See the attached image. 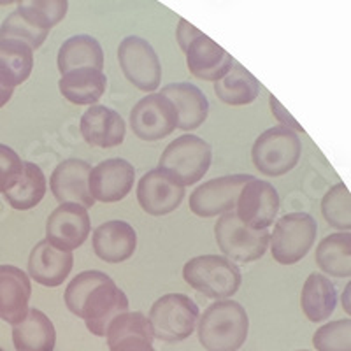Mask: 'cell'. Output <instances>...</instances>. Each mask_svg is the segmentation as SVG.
<instances>
[{
  "label": "cell",
  "mask_w": 351,
  "mask_h": 351,
  "mask_svg": "<svg viewBox=\"0 0 351 351\" xmlns=\"http://www.w3.org/2000/svg\"><path fill=\"white\" fill-rule=\"evenodd\" d=\"M65 306L72 315L84 319L86 328L97 337H106L116 316L128 311L125 291L102 271H84L65 288Z\"/></svg>",
  "instance_id": "1"
},
{
  "label": "cell",
  "mask_w": 351,
  "mask_h": 351,
  "mask_svg": "<svg viewBox=\"0 0 351 351\" xmlns=\"http://www.w3.org/2000/svg\"><path fill=\"white\" fill-rule=\"evenodd\" d=\"M250 318L236 300H218L204 311L199 322V341L208 351H237L247 339Z\"/></svg>",
  "instance_id": "2"
},
{
  "label": "cell",
  "mask_w": 351,
  "mask_h": 351,
  "mask_svg": "<svg viewBox=\"0 0 351 351\" xmlns=\"http://www.w3.org/2000/svg\"><path fill=\"white\" fill-rule=\"evenodd\" d=\"M183 278L190 288L216 300L228 299L241 287L239 267L227 256L202 255L188 260Z\"/></svg>",
  "instance_id": "3"
},
{
  "label": "cell",
  "mask_w": 351,
  "mask_h": 351,
  "mask_svg": "<svg viewBox=\"0 0 351 351\" xmlns=\"http://www.w3.org/2000/svg\"><path fill=\"white\" fill-rule=\"evenodd\" d=\"M200 318L195 300L184 293L162 295L149 309L153 335L164 343H181L193 334Z\"/></svg>",
  "instance_id": "4"
},
{
  "label": "cell",
  "mask_w": 351,
  "mask_h": 351,
  "mask_svg": "<svg viewBox=\"0 0 351 351\" xmlns=\"http://www.w3.org/2000/svg\"><path fill=\"white\" fill-rule=\"evenodd\" d=\"M300 149V139L295 130L283 125L272 127L256 137L252 149L253 164L263 176L278 178L295 167Z\"/></svg>",
  "instance_id": "5"
},
{
  "label": "cell",
  "mask_w": 351,
  "mask_h": 351,
  "mask_svg": "<svg viewBox=\"0 0 351 351\" xmlns=\"http://www.w3.org/2000/svg\"><path fill=\"white\" fill-rule=\"evenodd\" d=\"M318 225L307 213H290L278 219L271 236L272 258L281 265H293L309 253L316 241Z\"/></svg>",
  "instance_id": "6"
},
{
  "label": "cell",
  "mask_w": 351,
  "mask_h": 351,
  "mask_svg": "<svg viewBox=\"0 0 351 351\" xmlns=\"http://www.w3.org/2000/svg\"><path fill=\"white\" fill-rule=\"evenodd\" d=\"M211 146L193 134L172 141L160 156L158 167L172 172L183 186L195 184L211 167Z\"/></svg>",
  "instance_id": "7"
},
{
  "label": "cell",
  "mask_w": 351,
  "mask_h": 351,
  "mask_svg": "<svg viewBox=\"0 0 351 351\" xmlns=\"http://www.w3.org/2000/svg\"><path fill=\"white\" fill-rule=\"evenodd\" d=\"M215 237L219 250L228 260L252 263L262 258L271 243L267 230H253L246 227L234 211L225 213L215 225Z\"/></svg>",
  "instance_id": "8"
},
{
  "label": "cell",
  "mask_w": 351,
  "mask_h": 351,
  "mask_svg": "<svg viewBox=\"0 0 351 351\" xmlns=\"http://www.w3.org/2000/svg\"><path fill=\"white\" fill-rule=\"evenodd\" d=\"M118 60L125 77L141 92H155L162 80V65L152 44L143 37L128 36L120 43Z\"/></svg>",
  "instance_id": "9"
},
{
  "label": "cell",
  "mask_w": 351,
  "mask_h": 351,
  "mask_svg": "<svg viewBox=\"0 0 351 351\" xmlns=\"http://www.w3.org/2000/svg\"><path fill=\"white\" fill-rule=\"evenodd\" d=\"M132 132L143 141H160L178 127V111L162 93H149L130 112Z\"/></svg>",
  "instance_id": "10"
},
{
  "label": "cell",
  "mask_w": 351,
  "mask_h": 351,
  "mask_svg": "<svg viewBox=\"0 0 351 351\" xmlns=\"http://www.w3.org/2000/svg\"><path fill=\"white\" fill-rule=\"evenodd\" d=\"M252 180L250 174H234L206 181L190 195V209L200 218L225 215L236 208L241 190Z\"/></svg>",
  "instance_id": "11"
},
{
  "label": "cell",
  "mask_w": 351,
  "mask_h": 351,
  "mask_svg": "<svg viewBox=\"0 0 351 351\" xmlns=\"http://www.w3.org/2000/svg\"><path fill=\"white\" fill-rule=\"evenodd\" d=\"M184 186L172 172L153 169L141 178L137 184V202L144 213L164 216L176 211L183 202Z\"/></svg>",
  "instance_id": "12"
},
{
  "label": "cell",
  "mask_w": 351,
  "mask_h": 351,
  "mask_svg": "<svg viewBox=\"0 0 351 351\" xmlns=\"http://www.w3.org/2000/svg\"><path fill=\"white\" fill-rule=\"evenodd\" d=\"M236 206V215L246 227L267 230L280 211V195L271 183L253 178L243 186Z\"/></svg>",
  "instance_id": "13"
},
{
  "label": "cell",
  "mask_w": 351,
  "mask_h": 351,
  "mask_svg": "<svg viewBox=\"0 0 351 351\" xmlns=\"http://www.w3.org/2000/svg\"><path fill=\"white\" fill-rule=\"evenodd\" d=\"M90 232L92 223L88 211L77 204H60L46 221V241L62 252L83 246Z\"/></svg>",
  "instance_id": "14"
},
{
  "label": "cell",
  "mask_w": 351,
  "mask_h": 351,
  "mask_svg": "<svg viewBox=\"0 0 351 351\" xmlns=\"http://www.w3.org/2000/svg\"><path fill=\"white\" fill-rule=\"evenodd\" d=\"M92 165L80 158H69L56 165L49 180V188L60 204H77L88 209L95 206V199L90 193L88 178Z\"/></svg>",
  "instance_id": "15"
},
{
  "label": "cell",
  "mask_w": 351,
  "mask_h": 351,
  "mask_svg": "<svg viewBox=\"0 0 351 351\" xmlns=\"http://www.w3.org/2000/svg\"><path fill=\"white\" fill-rule=\"evenodd\" d=\"M136 169L123 158H109L97 164L90 172V193L99 202H118L134 188Z\"/></svg>",
  "instance_id": "16"
},
{
  "label": "cell",
  "mask_w": 351,
  "mask_h": 351,
  "mask_svg": "<svg viewBox=\"0 0 351 351\" xmlns=\"http://www.w3.org/2000/svg\"><path fill=\"white\" fill-rule=\"evenodd\" d=\"M188 71L202 81H219L234 67V58L206 34L197 36L184 49Z\"/></svg>",
  "instance_id": "17"
},
{
  "label": "cell",
  "mask_w": 351,
  "mask_h": 351,
  "mask_svg": "<svg viewBox=\"0 0 351 351\" xmlns=\"http://www.w3.org/2000/svg\"><path fill=\"white\" fill-rule=\"evenodd\" d=\"M109 351H155L153 328L143 313H123L111 322L106 334Z\"/></svg>",
  "instance_id": "18"
},
{
  "label": "cell",
  "mask_w": 351,
  "mask_h": 351,
  "mask_svg": "<svg viewBox=\"0 0 351 351\" xmlns=\"http://www.w3.org/2000/svg\"><path fill=\"white\" fill-rule=\"evenodd\" d=\"M81 136L88 144L97 148H114L120 146L127 134L125 120L106 106H92L81 116Z\"/></svg>",
  "instance_id": "19"
},
{
  "label": "cell",
  "mask_w": 351,
  "mask_h": 351,
  "mask_svg": "<svg viewBox=\"0 0 351 351\" xmlns=\"http://www.w3.org/2000/svg\"><path fill=\"white\" fill-rule=\"evenodd\" d=\"M32 285L28 276L14 265H0V319L16 325L27 316Z\"/></svg>",
  "instance_id": "20"
},
{
  "label": "cell",
  "mask_w": 351,
  "mask_h": 351,
  "mask_svg": "<svg viewBox=\"0 0 351 351\" xmlns=\"http://www.w3.org/2000/svg\"><path fill=\"white\" fill-rule=\"evenodd\" d=\"M93 252L108 263H121L136 253L137 234L130 223L111 219L93 230Z\"/></svg>",
  "instance_id": "21"
},
{
  "label": "cell",
  "mask_w": 351,
  "mask_h": 351,
  "mask_svg": "<svg viewBox=\"0 0 351 351\" xmlns=\"http://www.w3.org/2000/svg\"><path fill=\"white\" fill-rule=\"evenodd\" d=\"M74 265L71 252H62L44 239L34 246L28 258V274L43 287H60Z\"/></svg>",
  "instance_id": "22"
},
{
  "label": "cell",
  "mask_w": 351,
  "mask_h": 351,
  "mask_svg": "<svg viewBox=\"0 0 351 351\" xmlns=\"http://www.w3.org/2000/svg\"><path fill=\"white\" fill-rule=\"evenodd\" d=\"M162 95L167 97L178 111V128L195 130L209 114L208 97L200 88L190 83H172L162 88Z\"/></svg>",
  "instance_id": "23"
},
{
  "label": "cell",
  "mask_w": 351,
  "mask_h": 351,
  "mask_svg": "<svg viewBox=\"0 0 351 351\" xmlns=\"http://www.w3.org/2000/svg\"><path fill=\"white\" fill-rule=\"evenodd\" d=\"M12 343L16 351H55V325L36 307L28 309L20 324L12 325Z\"/></svg>",
  "instance_id": "24"
},
{
  "label": "cell",
  "mask_w": 351,
  "mask_h": 351,
  "mask_svg": "<svg viewBox=\"0 0 351 351\" xmlns=\"http://www.w3.org/2000/svg\"><path fill=\"white\" fill-rule=\"evenodd\" d=\"M108 77L97 69H77L64 74L58 81L60 93L76 106H93L104 95Z\"/></svg>",
  "instance_id": "25"
},
{
  "label": "cell",
  "mask_w": 351,
  "mask_h": 351,
  "mask_svg": "<svg viewBox=\"0 0 351 351\" xmlns=\"http://www.w3.org/2000/svg\"><path fill=\"white\" fill-rule=\"evenodd\" d=\"M77 69H104V51L92 36H72L58 51V71L62 76Z\"/></svg>",
  "instance_id": "26"
},
{
  "label": "cell",
  "mask_w": 351,
  "mask_h": 351,
  "mask_svg": "<svg viewBox=\"0 0 351 351\" xmlns=\"http://www.w3.org/2000/svg\"><path fill=\"white\" fill-rule=\"evenodd\" d=\"M337 304V290L324 274H309L300 293V306L309 322L319 324L334 313Z\"/></svg>",
  "instance_id": "27"
},
{
  "label": "cell",
  "mask_w": 351,
  "mask_h": 351,
  "mask_svg": "<svg viewBox=\"0 0 351 351\" xmlns=\"http://www.w3.org/2000/svg\"><path fill=\"white\" fill-rule=\"evenodd\" d=\"M34 69V49L16 39L0 40V83L8 88L20 86Z\"/></svg>",
  "instance_id": "28"
},
{
  "label": "cell",
  "mask_w": 351,
  "mask_h": 351,
  "mask_svg": "<svg viewBox=\"0 0 351 351\" xmlns=\"http://www.w3.org/2000/svg\"><path fill=\"white\" fill-rule=\"evenodd\" d=\"M318 267L334 278L351 276V232H335L316 247Z\"/></svg>",
  "instance_id": "29"
},
{
  "label": "cell",
  "mask_w": 351,
  "mask_h": 351,
  "mask_svg": "<svg viewBox=\"0 0 351 351\" xmlns=\"http://www.w3.org/2000/svg\"><path fill=\"white\" fill-rule=\"evenodd\" d=\"M215 93L228 106H247L258 97L260 83L243 65L234 64V67L215 83Z\"/></svg>",
  "instance_id": "30"
},
{
  "label": "cell",
  "mask_w": 351,
  "mask_h": 351,
  "mask_svg": "<svg viewBox=\"0 0 351 351\" xmlns=\"http://www.w3.org/2000/svg\"><path fill=\"white\" fill-rule=\"evenodd\" d=\"M46 195V178L39 165L23 162V171L16 183L4 193V199L12 209L28 211L36 208Z\"/></svg>",
  "instance_id": "31"
},
{
  "label": "cell",
  "mask_w": 351,
  "mask_h": 351,
  "mask_svg": "<svg viewBox=\"0 0 351 351\" xmlns=\"http://www.w3.org/2000/svg\"><path fill=\"white\" fill-rule=\"evenodd\" d=\"M16 11L36 27L49 30L64 21L69 0H18Z\"/></svg>",
  "instance_id": "32"
},
{
  "label": "cell",
  "mask_w": 351,
  "mask_h": 351,
  "mask_svg": "<svg viewBox=\"0 0 351 351\" xmlns=\"http://www.w3.org/2000/svg\"><path fill=\"white\" fill-rule=\"evenodd\" d=\"M322 213L327 223L339 230H351V193L344 183H337L325 193Z\"/></svg>",
  "instance_id": "33"
},
{
  "label": "cell",
  "mask_w": 351,
  "mask_h": 351,
  "mask_svg": "<svg viewBox=\"0 0 351 351\" xmlns=\"http://www.w3.org/2000/svg\"><path fill=\"white\" fill-rule=\"evenodd\" d=\"M48 34L49 30H44V28L36 27V25L30 23L27 18L21 16L18 11L11 12V14L4 20L2 27H0V40H4V39L21 40V43L28 44L34 51L43 46V43L46 40Z\"/></svg>",
  "instance_id": "34"
},
{
  "label": "cell",
  "mask_w": 351,
  "mask_h": 351,
  "mask_svg": "<svg viewBox=\"0 0 351 351\" xmlns=\"http://www.w3.org/2000/svg\"><path fill=\"white\" fill-rule=\"evenodd\" d=\"M313 344L318 351H351V319H335L319 327Z\"/></svg>",
  "instance_id": "35"
},
{
  "label": "cell",
  "mask_w": 351,
  "mask_h": 351,
  "mask_svg": "<svg viewBox=\"0 0 351 351\" xmlns=\"http://www.w3.org/2000/svg\"><path fill=\"white\" fill-rule=\"evenodd\" d=\"M23 171V160L12 148L0 144V193H5L16 183Z\"/></svg>",
  "instance_id": "36"
},
{
  "label": "cell",
  "mask_w": 351,
  "mask_h": 351,
  "mask_svg": "<svg viewBox=\"0 0 351 351\" xmlns=\"http://www.w3.org/2000/svg\"><path fill=\"white\" fill-rule=\"evenodd\" d=\"M269 102H271V109H272V114L278 118V120L283 123V127H288L291 128V130H297V132H302V127H300L299 123H297L293 118H291L290 114L287 112V109L283 108V106L280 104V100L276 99V97H269Z\"/></svg>",
  "instance_id": "37"
},
{
  "label": "cell",
  "mask_w": 351,
  "mask_h": 351,
  "mask_svg": "<svg viewBox=\"0 0 351 351\" xmlns=\"http://www.w3.org/2000/svg\"><path fill=\"white\" fill-rule=\"evenodd\" d=\"M200 30L195 28L193 25L188 23L186 20H180V25H178V32H176V37H178V44H180V48L186 49L188 44L192 43L197 36H200Z\"/></svg>",
  "instance_id": "38"
},
{
  "label": "cell",
  "mask_w": 351,
  "mask_h": 351,
  "mask_svg": "<svg viewBox=\"0 0 351 351\" xmlns=\"http://www.w3.org/2000/svg\"><path fill=\"white\" fill-rule=\"evenodd\" d=\"M343 307L344 311L351 316V281L346 285V288L343 291Z\"/></svg>",
  "instance_id": "39"
},
{
  "label": "cell",
  "mask_w": 351,
  "mask_h": 351,
  "mask_svg": "<svg viewBox=\"0 0 351 351\" xmlns=\"http://www.w3.org/2000/svg\"><path fill=\"white\" fill-rule=\"evenodd\" d=\"M11 97H12V88H8L0 83V108H4L9 100H11Z\"/></svg>",
  "instance_id": "40"
},
{
  "label": "cell",
  "mask_w": 351,
  "mask_h": 351,
  "mask_svg": "<svg viewBox=\"0 0 351 351\" xmlns=\"http://www.w3.org/2000/svg\"><path fill=\"white\" fill-rule=\"evenodd\" d=\"M14 2H18V0H0V5H11Z\"/></svg>",
  "instance_id": "41"
},
{
  "label": "cell",
  "mask_w": 351,
  "mask_h": 351,
  "mask_svg": "<svg viewBox=\"0 0 351 351\" xmlns=\"http://www.w3.org/2000/svg\"><path fill=\"white\" fill-rule=\"evenodd\" d=\"M299 351H307V350H299Z\"/></svg>",
  "instance_id": "42"
}]
</instances>
